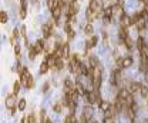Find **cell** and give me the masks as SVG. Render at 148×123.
Listing matches in <instances>:
<instances>
[{
    "instance_id": "1",
    "label": "cell",
    "mask_w": 148,
    "mask_h": 123,
    "mask_svg": "<svg viewBox=\"0 0 148 123\" xmlns=\"http://www.w3.org/2000/svg\"><path fill=\"white\" fill-rule=\"evenodd\" d=\"M4 105L9 110H14L17 107V99H16V94H9L6 96L4 99Z\"/></svg>"
},
{
    "instance_id": "2",
    "label": "cell",
    "mask_w": 148,
    "mask_h": 123,
    "mask_svg": "<svg viewBox=\"0 0 148 123\" xmlns=\"http://www.w3.org/2000/svg\"><path fill=\"white\" fill-rule=\"evenodd\" d=\"M88 9L91 12H94L96 14H98L103 10V0H91L88 4Z\"/></svg>"
},
{
    "instance_id": "3",
    "label": "cell",
    "mask_w": 148,
    "mask_h": 123,
    "mask_svg": "<svg viewBox=\"0 0 148 123\" xmlns=\"http://www.w3.org/2000/svg\"><path fill=\"white\" fill-rule=\"evenodd\" d=\"M41 33H43V37H44V39H48V37L51 36V33H53V23H51V22L44 23V24L41 26Z\"/></svg>"
},
{
    "instance_id": "4",
    "label": "cell",
    "mask_w": 148,
    "mask_h": 123,
    "mask_svg": "<svg viewBox=\"0 0 148 123\" xmlns=\"http://www.w3.org/2000/svg\"><path fill=\"white\" fill-rule=\"evenodd\" d=\"M143 83L141 82H131L128 84V90L131 92V94H135V93H140L141 89H143Z\"/></svg>"
},
{
    "instance_id": "5",
    "label": "cell",
    "mask_w": 148,
    "mask_h": 123,
    "mask_svg": "<svg viewBox=\"0 0 148 123\" xmlns=\"http://www.w3.org/2000/svg\"><path fill=\"white\" fill-rule=\"evenodd\" d=\"M111 9H112V16L114 17H118V19H121L125 13H124V9H122V6L121 4H112L111 6Z\"/></svg>"
},
{
    "instance_id": "6",
    "label": "cell",
    "mask_w": 148,
    "mask_h": 123,
    "mask_svg": "<svg viewBox=\"0 0 148 123\" xmlns=\"http://www.w3.org/2000/svg\"><path fill=\"white\" fill-rule=\"evenodd\" d=\"M120 23L122 27H130L133 26V19H131V14H124L121 19H120Z\"/></svg>"
},
{
    "instance_id": "7",
    "label": "cell",
    "mask_w": 148,
    "mask_h": 123,
    "mask_svg": "<svg viewBox=\"0 0 148 123\" xmlns=\"http://www.w3.org/2000/svg\"><path fill=\"white\" fill-rule=\"evenodd\" d=\"M118 37H120V41H121V43H124V41L130 37L127 27H122V26H121V27L118 29Z\"/></svg>"
},
{
    "instance_id": "8",
    "label": "cell",
    "mask_w": 148,
    "mask_h": 123,
    "mask_svg": "<svg viewBox=\"0 0 148 123\" xmlns=\"http://www.w3.org/2000/svg\"><path fill=\"white\" fill-rule=\"evenodd\" d=\"M97 43H98V36H91L88 40L85 41V50L96 47V46H97Z\"/></svg>"
},
{
    "instance_id": "9",
    "label": "cell",
    "mask_w": 148,
    "mask_h": 123,
    "mask_svg": "<svg viewBox=\"0 0 148 123\" xmlns=\"http://www.w3.org/2000/svg\"><path fill=\"white\" fill-rule=\"evenodd\" d=\"M63 86H64V90H66V92L75 90V83H74L71 79H69V77H67V79H64V84H63Z\"/></svg>"
},
{
    "instance_id": "10",
    "label": "cell",
    "mask_w": 148,
    "mask_h": 123,
    "mask_svg": "<svg viewBox=\"0 0 148 123\" xmlns=\"http://www.w3.org/2000/svg\"><path fill=\"white\" fill-rule=\"evenodd\" d=\"M130 96H131V92H130L128 89H125V87H124V89H121V90L118 92V96H117V97H120L121 100H124V102H125Z\"/></svg>"
},
{
    "instance_id": "11",
    "label": "cell",
    "mask_w": 148,
    "mask_h": 123,
    "mask_svg": "<svg viewBox=\"0 0 148 123\" xmlns=\"http://www.w3.org/2000/svg\"><path fill=\"white\" fill-rule=\"evenodd\" d=\"M83 115L88 119V120H93V115H94V110H93V107H91V105H88V106H85L84 107V110H83Z\"/></svg>"
},
{
    "instance_id": "12",
    "label": "cell",
    "mask_w": 148,
    "mask_h": 123,
    "mask_svg": "<svg viewBox=\"0 0 148 123\" xmlns=\"http://www.w3.org/2000/svg\"><path fill=\"white\" fill-rule=\"evenodd\" d=\"M64 32L67 33L69 39H74V37H75V32L73 30V27H71L70 23H66V24H64Z\"/></svg>"
},
{
    "instance_id": "13",
    "label": "cell",
    "mask_w": 148,
    "mask_h": 123,
    "mask_svg": "<svg viewBox=\"0 0 148 123\" xmlns=\"http://www.w3.org/2000/svg\"><path fill=\"white\" fill-rule=\"evenodd\" d=\"M33 49L37 54H40L41 52H44V41L43 40H37L34 44H33Z\"/></svg>"
},
{
    "instance_id": "14",
    "label": "cell",
    "mask_w": 148,
    "mask_h": 123,
    "mask_svg": "<svg viewBox=\"0 0 148 123\" xmlns=\"http://www.w3.org/2000/svg\"><path fill=\"white\" fill-rule=\"evenodd\" d=\"M88 65H90V67L91 69H96V67H98L100 66V63H98V59H97V56H90L88 57Z\"/></svg>"
},
{
    "instance_id": "15",
    "label": "cell",
    "mask_w": 148,
    "mask_h": 123,
    "mask_svg": "<svg viewBox=\"0 0 148 123\" xmlns=\"http://www.w3.org/2000/svg\"><path fill=\"white\" fill-rule=\"evenodd\" d=\"M48 69H50L48 63H47L46 60H43V62L40 63V67H38V73H40V75H46V73L48 72Z\"/></svg>"
},
{
    "instance_id": "16",
    "label": "cell",
    "mask_w": 148,
    "mask_h": 123,
    "mask_svg": "<svg viewBox=\"0 0 148 123\" xmlns=\"http://www.w3.org/2000/svg\"><path fill=\"white\" fill-rule=\"evenodd\" d=\"M61 14H63V10H61V7H60V6L51 12V16H53V19H54V20H59V19H61Z\"/></svg>"
},
{
    "instance_id": "17",
    "label": "cell",
    "mask_w": 148,
    "mask_h": 123,
    "mask_svg": "<svg viewBox=\"0 0 148 123\" xmlns=\"http://www.w3.org/2000/svg\"><path fill=\"white\" fill-rule=\"evenodd\" d=\"M133 57L131 56H127V57H122V69H127V67H130L131 65H133Z\"/></svg>"
},
{
    "instance_id": "18",
    "label": "cell",
    "mask_w": 148,
    "mask_h": 123,
    "mask_svg": "<svg viewBox=\"0 0 148 123\" xmlns=\"http://www.w3.org/2000/svg\"><path fill=\"white\" fill-rule=\"evenodd\" d=\"M59 6H60V4H59L56 0H47V7H48V10H50V12H53V10H54V9H57Z\"/></svg>"
},
{
    "instance_id": "19",
    "label": "cell",
    "mask_w": 148,
    "mask_h": 123,
    "mask_svg": "<svg viewBox=\"0 0 148 123\" xmlns=\"http://www.w3.org/2000/svg\"><path fill=\"white\" fill-rule=\"evenodd\" d=\"M93 32H94V26H93L91 23H87V24L84 26V33H85V35H93Z\"/></svg>"
},
{
    "instance_id": "20",
    "label": "cell",
    "mask_w": 148,
    "mask_h": 123,
    "mask_svg": "<svg viewBox=\"0 0 148 123\" xmlns=\"http://www.w3.org/2000/svg\"><path fill=\"white\" fill-rule=\"evenodd\" d=\"M7 20H9V16H7V12H4V10H1V13H0V22H1L3 24H6V23H7Z\"/></svg>"
},
{
    "instance_id": "21",
    "label": "cell",
    "mask_w": 148,
    "mask_h": 123,
    "mask_svg": "<svg viewBox=\"0 0 148 123\" xmlns=\"http://www.w3.org/2000/svg\"><path fill=\"white\" fill-rule=\"evenodd\" d=\"M140 57H144V59H148V44H145L141 50H140Z\"/></svg>"
},
{
    "instance_id": "22",
    "label": "cell",
    "mask_w": 148,
    "mask_h": 123,
    "mask_svg": "<svg viewBox=\"0 0 148 123\" xmlns=\"http://www.w3.org/2000/svg\"><path fill=\"white\" fill-rule=\"evenodd\" d=\"M145 44H147V43H145V39H144V37H138V40H137V49H138V52H140Z\"/></svg>"
},
{
    "instance_id": "23",
    "label": "cell",
    "mask_w": 148,
    "mask_h": 123,
    "mask_svg": "<svg viewBox=\"0 0 148 123\" xmlns=\"http://www.w3.org/2000/svg\"><path fill=\"white\" fill-rule=\"evenodd\" d=\"M27 47H29V59H30V60H34L36 56H37V53L34 52L33 46H27Z\"/></svg>"
},
{
    "instance_id": "24",
    "label": "cell",
    "mask_w": 148,
    "mask_h": 123,
    "mask_svg": "<svg viewBox=\"0 0 148 123\" xmlns=\"http://www.w3.org/2000/svg\"><path fill=\"white\" fill-rule=\"evenodd\" d=\"M64 123H77L75 116H73V115H67V116L64 118Z\"/></svg>"
},
{
    "instance_id": "25",
    "label": "cell",
    "mask_w": 148,
    "mask_h": 123,
    "mask_svg": "<svg viewBox=\"0 0 148 123\" xmlns=\"http://www.w3.org/2000/svg\"><path fill=\"white\" fill-rule=\"evenodd\" d=\"M56 70H63V67H64V62H63V59H57V63H56Z\"/></svg>"
},
{
    "instance_id": "26",
    "label": "cell",
    "mask_w": 148,
    "mask_h": 123,
    "mask_svg": "<svg viewBox=\"0 0 148 123\" xmlns=\"http://www.w3.org/2000/svg\"><path fill=\"white\" fill-rule=\"evenodd\" d=\"M26 105H27L26 100H24V99H20L19 103H17V109H19V110H24V109H26Z\"/></svg>"
},
{
    "instance_id": "27",
    "label": "cell",
    "mask_w": 148,
    "mask_h": 123,
    "mask_svg": "<svg viewBox=\"0 0 148 123\" xmlns=\"http://www.w3.org/2000/svg\"><path fill=\"white\" fill-rule=\"evenodd\" d=\"M20 86H22L20 82H14V84H13V94H17L20 92Z\"/></svg>"
},
{
    "instance_id": "28",
    "label": "cell",
    "mask_w": 148,
    "mask_h": 123,
    "mask_svg": "<svg viewBox=\"0 0 148 123\" xmlns=\"http://www.w3.org/2000/svg\"><path fill=\"white\" fill-rule=\"evenodd\" d=\"M63 52H64V57H69V54H70V46H69V43L63 44Z\"/></svg>"
},
{
    "instance_id": "29",
    "label": "cell",
    "mask_w": 148,
    "mask_h": 123,
    "mask_svg": "<svg viewBox=\"0 0 148 123\" xmlns=\"http://www.w3.org/2000/svg\"><path fill=\"white\" fill-rule=\"evenodd\" d=\"M110 107H111V105L108 103V102H103V103H101V106H100V109H101L103 112H107V110H110Z\"/></svg>"
},
{
    "instance_id": "30",
    "label": "cell",
    "mask_w": 148,
    "mask_h": 123,
    "mask_svg": "<svg viewBox=\"0 0 148 123\" xmlns=\"http://www.w3.org/2000/svg\"><path fill=\"white\" fill-rule=\"evenodd\" d=\"M53 110H54L56 113H61V112H63V106H61V103H56V105L53 106Z\"/></svg>"
},
{
    "instance_id": "31",
    "label": "cell",
    "mask_w": 148,
    "mask_h": 123,
    "mask_svg": "<svg viewBox=\"0 0 148 123\" xmlns=\"http://www.w3.org/2000/svg\"><path fill=\"white\" fill-rule=\"evenodd\" d=\"M124 44H125L127 50H131V49H133V40H131V37H128L127 40L124 41Z\"/></svg>"
},
{
    "instance_id": "32",
    "label": "cell",
    "mask_w": 148,
    "mask_h": 123,
    "mask_svg": "<svg viewBox=\"0 0 148 123\" xmlns=\"http://www.w3.org/2000/svg\"><path fill=\"white\" fill-rule=\"evenodd\" d=\"M27 89H32V87H34V80H33V76L32 75H29V82H27V86H26Z\"/></svg>"
},
{
    "instance_id": "33",
    "label": "cell",
    "mask_w": 148,
    "mask_h": 123,
    "mask_svg": "<svg viewBox=\"0 0 148 123\" xmlns=\"http://www.w3.org/2000/svg\"><path fill=\"white\" fill-rule=\"evenodd\" d=\"M140 94H141L143 97H147V96H148V87H147V86H143V89H141Z\"/></svg>"
},
{
    "instance_id": "34",
    "label": "cell",
    "mask_w": 148,
    "mask_h": 123,
    "mask_svg": "<svg viewBox=\"0 0 148 123\" xmlns=\"http://www.w3.org/2000/svg\"><path fill=\"white\" fill-rule=\"evenodd\" d=\"M19 14H20V19H24L26 16H27V9H20V12H19Z\"/></svg>"
},
{
    "instance_id": "35",
    "label": "cell",
    "mask_w": 148,
    "mask_h": 123,
    "mask_svg": "<svg viewBox=\"0 0 148 123\" xmlns=\"http://www.w3.org/2000/svg\"><path fill=\"white\" fill-rule=\"evenodd\" d=\"M14 54H16V56H19V54H20V46H19V43H17V44H14Z\"/></svg>"
},
{
    "instance_id": "36",
    "label": "cell",
    "mask_w": 148,
    "mask_h": 123,
    "mask_svg": "<svg viewBox=\"0 0 148 123\" xmlns=\"http://www.w3.org/2000/svg\"><path fill=\"white\" fill-rule=\"evenodd\" d=\"M103 122L104 123H115V120H114V118H104Z\"/></svg>"
},
{
    "instance_id": "37",
    "label": "cell",
    "mask_w": 148,
    "mask_h": 123,
    "mask_svg": "<svg viewBox=\"0 0 148 123\" xmlns=\"http://www.w3.org/2000/svg\"><path fill=\"white\" fill-rule=\"evenodd\" d=\"M48 87H50V84H48V82H46L44 84H43V92H44V93H47Z\"/></svg>"
},
{
    "instance_id": "38",
    "label": "cell",
    "mask_w": 148,
    "mask_h": 123,
    "mask_svg": "<svg viewBox=\"0 0 148 123\" xmlns=\"http://www.w3.org/2000/svg\"><path fill=\"white\" fill-rule=\"evenodd\" d=\"M20 3H22L23 9H27V0H20Z\"/></svg>"
},
{
    "instance_id": "39",
    "label": "cell",
    "mask_w": 148,
    "mask_h": 123,
    "mask_svg": "<svg viewBox=\"0 0 148 123\" xmlns=\"http://www.w3.org/2000/svg\"><path fill=\"white\" fill-rule=\"evenodd\" d=\"M30 1H32V4H37L38 3V0H30Z\"/></svg>"
},
{
    "instance_id": "40",
    "label": "cell",
    "mask_w": 148,
    "mask_h": 123,
    "mask_svg": "<svg viewBox=\"0 0 148 123\" xmlns=\"http://www.w3.org/2000/svg\"><path fill=\"white\" fill-rule=\"evenodd\" d=\"M88 123H98V122H96V120L93 119V120H90V122H88Z\"/></svg>"
},
{
    "instance_id": "41",
    "label": "cell",
    "mask_w": 148,
    "mask_h": 123,
    "mask_svg": "<svg viewBox=\"0 0 148 123\" xmlns=\"http://www.w3.org/2000/svg\"><path fill=\"white\" fill-rule=\"evenodd\" d=\"M60 1H63V3H66V1H67V0H60Z\"/></svg>"
},
{
    "instance_id": "42",
    "label": "cell",
    "mask_w": 148,
    "mask_h": 123,
    "mask_svg": "<svg viewBox=\"0 0 148 123\" xmlns=\"http://www.w3.org/2000/svg\"><path fill=\"white\" fill-rule=\"evenodd\" d=\"M143 123H148V120H143Z\"/></svg>"
}]
</instances>
